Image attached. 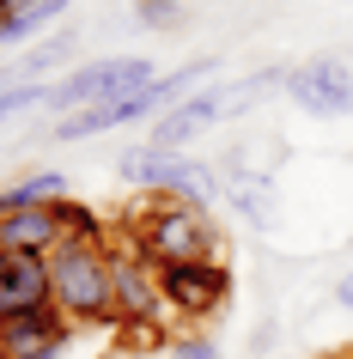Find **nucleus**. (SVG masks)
Wrapping results in <instances>:
<instances>
[{
	"instance_id": "f257e3e1",
	"label": "nucleus",
	"mask_w": 353,
	"mask_h": 359,
	"mask_svg": "<svg viewBox=\"0 0 353 359\" xmlns=\"http://www.w3.org/2000/svg\"><path fill=\"white\" fill-rule=\"evenodd\" d=\"M122 244H134L147 262L171 268V262H207V256H220V226H213V213L183 201V195H140L122 219Z\"/></svg>"
},
{
	"instance_id": "f03ea898",
	"label": "nucleus",
	"mask_w": 353,
	"mask_h": 359,
	"mask_svg": "<svg viewBox=\"0 0 353 359\" xmlns=\"http://www.w3.org/2000/svg\"><path fill=\"white\" fill-rule=\"evenodd\" d=\"M49 286H55V311L86 323H116V250L110 244H74L61 238L49 250Z\"/></svg>"
},
{
	"instance_id": "7ed1b4c3",
	"label": "nucleus",
	"mask_w": 353,
	"mask_h": 359,
	"mask_svg": "<svg viewBox=\"0 0 353 359\" xmlns=\"http://www.w3.org/2000/svg\"><path fill=\"white\" fill-rule=\"evenodd\" d=\"M147 79H159V67H152L147 55H104V61H86V67H74L67 79H55V86H49V110H55V116H79V110H92V104H122V97L140 92Z\"/></svg>"
},
{
	"instance_id": "20e7f679",
	"label": "nucleus",
	"mask_w": 353,
	"mask_h": 359,
	"mask_svg": "<svg viewBox=\"0 0 353 359\" xmlns=\"http://www.w3.org/2000/svg\"><path fill=\"white\" fill-rule=\"evenodd\" d=\"M159 286H165L171 317L207 323V317H220V311H225L238 274L225 268V256H207V262H171V268H159Z\"/></svg>"
},
{
	"instance_id": "39448f33",
	"label": "nucleus",
	"mask_w": 353,
	"mask_h": 359,
	"mask_svg": "<svg viewBox=\"0 0 353 359\" xmlns=\"http://www.w3.org/2000/svg\"><path fill=\"white\" fill-rule=\"evenodd\" d=\"M116 329H165L171 304L159 286V262H147L134 244L116 238Z\"/></svg>"
},
{
	"instance_id": "423d86ee",
	"label": "nucleus",
	"mask_w": 353,
	"mask_h": 359,
	"mask_svg": "<svg viewBox=\"0 0 353 359\" xmlns=\"http://www.w3.org/2000/svg\"><path fill=\"white\" fill-rule=\"evenodd\" d=\"M286 97L317 122H341L353 116V61L341 55H305L298 67H286Z\"/></svg>"
},
{
	"instance_id": "0eeeda50",
	"label": "nucleus",
	"mask_w": 353,
	"mask_h": 359,
	"mask_svg": "<svg viewBox=\"0 0 353 359\" xmlns=\"http://www.w3.org/2000/svg\"><path fill=\"white\" fill-rule=\"evenodd\" d=\"M79 323L61 317L55 304H43V311H19L13 323H0V353L6 359H61L74 347Z\"/></svg>"
},
{
	"instance_id": "6e6552de",
	"label": "nucleus",
	"mask_w": 353,
	"mask_h": 359,
	"mask_svg": "<svg viewBox=\"0 0 353 359\" xmlns=\"http://www.w3.org/2000/svg\"><path fill=\"white\" fill-rule=\"evenodd\" d=\"M213 122H225V86H213V79H207L195 97H183L177 110H165L159 122H147V140H152L159 152H189V140H195V134H207Z\"/></svg>"
},
{
	"instance_id": "1a4fd4ad",
	"label": "nucleus",
	"mask_w": 353,
	"mask_h": 359,
	"mask_svg": "<svg viewBox=\"0 0 353 359\" xmlns=\"http://www.w3.org/2000/svg\"><path fill=\"white\" fill-rule=\"evenodd\" d=\"M43 304H55L49 256H13V250H0V323H13L19 311H43Z\"/></svg>"
},
{
	"instance_id": "9d476101",
	"label": "nucleus",
	"mask_w": 353,
	"mask_h": 359,
	"mask_svg": "<svg viewBox=\"0 0 353 359\" xmlns=\"http://www.w3.org/2000/svg\"><path fill=\"white\" fill-rule=\"evenodd\" d=\"M61 244L55 208H19V213H0V250L13 256H49Z\"/></svg>"
},
{
	"instance_id": "9b49d317",
	"label": "nucleus",
	"mask_w": 353,
	"mask_h": 359,
	"mask_svg": "<svg viewBox=\"0 0 353 359\" xmlns=\"http://www.w3.org/2000/svg\"><path fill=\"white\" fill-rule=\"evenodd\" d=\"M74 55H79V31H49L43 43H31V49L13 61V74L0 79V86H43V74L67 67Z\"/></svg>"
},
{
	"instance_id": "f8f14e48",
	"label": "nucleus",
	"mask_w": 353,
	"mask_h": 359,
	"mask_svg": "<svg viewBox=\"0 0 353 359\" xmlns=\"http://www.w3.org/2000/svg\"><path fill=\"white\" fill-rule=\"evenodd\" d=\"M67 170L43 165V170H25L19 183H6L0 189V213H19V208H55V201H67Z\"/></svg>"
},
{
	"instance_id": "ddd939ff",
	"label": "nucleus",
	"mask_w": 353,
	"mask_h": 359,
	"mask_svg": "<svg viewBox=\"0 0 353 359\" xmlns=\"http://www.w3.org/2000/svg\"><path fill=\"white\" fill-rule=\"evenodd\" d=\"M67 6H74V0H25L19 13H6V25H0V49H19V43H31L37 31L61 25Z\"/></svg>"
},
{
	"instance_id": "4468645a",
	"label": "nucleus",
	"mask_w": 353,
	"mask_h": 359,
	"mask_svg": "<svg viewBox=\"0 0 353 359\" xmlns=\"http://www.w3.org/2000/svg\"><path fill=\"white\" fill-rule=\"evenodd\" d=\"M55 226H61V238H74V244H116V231H110V219L98 208H86V201H55Z\"/></svg>"
},
{
	"instance_id": "2eb2a0df",
	"label": "nucleus",
	"mask_w": 353,
	"mask_h": 359,
	"mask_svg": "<svg viewBox=\"0 0 353 359\" xmlns=\"http://www.w3.org/2000/svg\"><path fill=\"white\" fill-rule=\"evenodd\" d=\"M225 201L250 219V226H268L274 213V195H268V177L262 170H244V177H225Z\"/></svg>"
},
{
	"instance_id": "dca6fc26",
	"label": "nucleus",
	"mask_w": 353,
	"mask_h": 359,
	"mask_svg": "<svg viewBox=\"0 0 353 359\" xmlns=\"http://www.w3.org/2000/svg\"><path fill=\"white\" fill-rule=\"evenodd\" d=\"M274 92H286V67H262V74H250V79H232V86H225V116L256 110L262 97H274Z\"/></svg>"
},
{
	"instance_id": "f3484780",
	"label": "nucleus",
	"mask_w": 353,
	"mask_h": 359,
	"mask_svg": "<svg viewBox=\"0 0 353 359\" xmlns=\"http://www.w3.org/2000/svg\"><path fill=\"white\" fill-rule=\"evenodd\" d=\"M49 110V86H0V122H13L25 110Z\"/></svg>"
},
{
	"instance_id": "a211bd4d",
	"label": "nucleus",
	"mask_w": 353,
	"mask_h": 359,
	"mask_svg": "<svg viewBox=\"0 0 353 359\" xmlns=\"http://www.w3.org/2000/svg\"><path fill=\"white\" fill-rule=\"evenodd\" d=\"M165 353H171V359H225V353H220V341L201 335V329H183V335H171V341H165Z\"/></svg>"
},
{
	"instance_id": "6ab92c4d",
	"label": "nucleus",
	"mask_w": 353,
	"mask_h": 359,
	"mask_svg": "<svg viewBox=\"0 0 353 359\" xmlns=\"http://www.w3.org/2000/svg\"><path fill=\"white\" fill-rule=\"evenodd\" d=\"M177 13H183V0H140V19L147 25H171Z\"/></svg>"
},
{
	"instance_id": "aec40b11",
	"label": "nucleus",
	"mask_w": 353,
	"mask_h": 359,
	"mask_svg": "<svg viewBox=\"0 0 353 359\" xmlns=\"http://www.w3.org/2000/svg\"><path fill=\"white\" fill-rule=\"evenodd\" d=\"M335 304L353 311V268H347V274H335Z\"/></svg>"
},
{
	"instance_id": "412c9836",
	"label": "nucleus",
	"mask_w": 353,
	"mask_h": 359,
	"mask_svg": "<svg viewBox=\"0 0 353 359\" xmlns=\"http://www.w3.org/2000/svg\"><path fill=\"white\" fill-rule=\"evenodd\" d=\"M104 359H171V353H165V347H152V353H140V347H110Z\"/></svg>"
},
{
	"instance_id": "4be33fe9",
	"label": "nucleus",
	"mask_w": 353,
	"mask_h": 359,
	"mask_svg": "<svg viewBox=\"0 0 353 359\" xmlns=\"http://www.w3.org/2000/svg\"><path fill=\"white\" fill-rule=\"evenodd\" d=\"M6 13H13V6H6V0H0V25H6Z\"/></svg>"
},
{
	"instance_id": "5701e85b",
	"label": "nucleus",
	"mask_w": 353,
	"mask_h": 359,
	"mask_svg": "<svg viewBox=\"0 0 353 359\" xmlns=\"http://www.w3.org/2000/svg\"><path fill=\"white\" fill-rule=\"evenodd\" d=\"M6 6H13V13H19V6H25V0H6Z\"/></svg>"
},
{
	"instance_id": "b1692460",
	"label": "nucleus",
	"mask_w": 353,
	"mask_h": 359,
	"mask_svg": "<svg viewBox=\"0 0 353 359\" xmlns=\"http://www.w3.org/2000/svg\"><path fill=\"white\" fill-rule=\"evenodd\" d=\"M323 359H347V353H323Z\"/></svg>"
},
{
	"instance_id": "393cba45",
	"label": "nucleus",
	"mask_w": 353,
	"mask_h": 359,
	"mask_svg": "<svg viewBox=\"0 0 353 359\" xmlns=\"http://www.w3.org/2000/svg\"><path fill=\"white\" fill-rule=\"evenodd\" d=\"M347 359H353V347H347Z\"/></svg>"
},
{
	"instance_id": "a878e982",
	"label": "nucleus",
	"mask_w": 353,
	"mask_h": 359,
	"mask_svg": "<svg viewBox=\"0 0 353 359\" xmlns=\"http://www.w3.org/2000/svg\"><path fill=\"white\" fill-rule=\"evenodd\" d=\"M0 359H6V353H0Z\"/></svg>"
}]
</instances>
